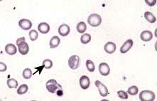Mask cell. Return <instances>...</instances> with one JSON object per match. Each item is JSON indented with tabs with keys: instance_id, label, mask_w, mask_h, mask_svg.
Here are the masks:
<instances>
[{
	"instance_id": "cell-1",
	"label": "cell",
	"mask_w": 157,
	"mask_h": 101,
	"mask_svg": "<svg viewBox=\"0 0 157 101\" xmlns=\"http://www.w3.org/2000/svg\"><path fill=\"white\" fill-rule=\"evenodd\" d=\"M46 88L48 92L51 93H56L58 96L61 97L63 95V91L62 88V86L58 84L57 81L54 79H51L48 81H47L46 84Z\"/></svg>"
},
{
	"instance_id": "cell-2",
	"label": "cell",
	"mask_w": 157,
	"mask_h": 101,
	"mask_svg": "<svg viewBox=\"0 0 157 101\" xmlns=\"http://www.w3.org/2000/svg\"><path fill=\"white\" fill-rule=\"evenodd\" d=\"M16 45L18 46V50L21 55H26L29 51L28 43L25 41L24 37H21L16 40Z\"/></svg>"
},
{
	"instance_id": "cell-3",
	"label": "cell",
	"mask_w": 157,
	"mask_h": 101,
	"mask_svg": "<svg viewBox=\"0 0 157 101\" xmlns=\"http://www.w3.org/2000/svg\"><path fill=\"white\" fill-rule=\"evenodd\" d=\"M87 22L92 27H97L102 23V18L99 14H92L89 16L87 19Z\"/></svg>"
},
{
	"instance_id": "cell-4",
	"label": "cell",
	"mask_w": 157,
	"mask_h": 101,
	"mask_svg": "<svg viewBox=\"0 0 157 101\" xmlns=\"http://www.w3.org/2000/svg\"><path fill=\"white\" fill-rule=\"evenodd\" d=\"M139 99L142 101H153L155 99V94L151 91H143L139 93Z\"/></svg>"
},
{
	"instance_id": "cell-5",
	"label": "cell",
	"mask_w": 157,
	"mask_h": 101,
	"mask_svg": "<svg viewBox=\"0 0 157 101\" xmlns=\"http://www.w3.org/2000/svg\"><path fill=\"white\" fill-rule=\"evenodd\" d=\"M80 57L77 56V55H73V56H70V58L68 59L67 63H68L69 67L71 69L76 70L79 67L80 65Z\"/></svg>"
},
{
	"instance_id": "cell-6",
	"label": "cell",
	"mask_w": 157,
	"mask_h": 101,
	"mask_svg": "<svg viewBox=\"0 0 157 101\" xmlns=\"http://www.w3.org/2000/svg\"><path fill=\"white\" fill-rule=\"evenodd\" d=\"M95 83L96 87L98 88V91H99L100 95L103 97L107 96V95H108L109 93H108V90H107V87H106L103 83H102L100 80H96Z\"/></svg>"
},
{
	"instance_id": "cell-7",
	"label": "cell",
	"mask_w": 157,
	"mask_h": 101,
	"mask_svg": "<svg viewBox=\"0 0 157 101\" xmlns=\"http://www.w3.org/2000/svg\"><path fill=\"white\" fill-rule=\"evenodd\" d=\"M19 26L20 27V28L22 29L23 30L27 31L29 30L32 27V23L30 20L23 19H21L19 21Z\"/></svg>"
},
{
	"instance_id": "cell-8",
	"label": "cell",
	"mask_w": 157,
	"mask_h": 101,
	"mask_svg": "<svg viewBox=\"0 0 157 101\" xmlns=\"http://www.w3.org/2000/svg\"><path fill=\"white\" fill-rule=\"evenodd\" d=\"M79 81H80V87H81L83 90H86L90 87V80L87 76H83L80 77Z\"/></svg>"
},
{
	"instance_id": "cell-9",
	"label": "cell",
	"mask_w": 157,
	"mask_h": 101,
	"mask_svg": "<svg viewBox=\"0 0 157 101\" xmlns=\"http://www.w3.org/2000/svg\"><path fill=\"white\" fill-rule=\"evenodd\" d=\"M99 71L102 76H108L109 74V72H110V69H109L108 64H107L106 63H100L99 66Z\"/></svg>"
},
{
	"instance_id": "cell-10",
	"label": "cell",
	"mask_w": 157,
	"mask_h": 101,
	"mask_svg": "<svg viewBox=\"0 0 157 101\" xmlns=\"http://www.w3.org/2000/svg\"><path fill=\"white\" fill-rule=\"evenodd\" d=\"M133 46V41L131 39H128L127 40L124 44L122 46L121 48H120V52L122 54H125V53L128 52V51L130 50V49Z\"/></svg>"
},
{
	"instance_id": "cell-11",
	"label": "cell",
	"mask_w": 157,
	"mask_h": 101,
	"mask_svg": "<svg viewBox=\"0 0 157 101\" xmlns=\"http://www.w3.org/2000/svg\"><path fill=\"white\" fill-rule=\"evenodd\" d=\"M70 27L68 25L63 24L61 25L58 28V34H59L62 36H66L70 34Z\"/></svg>"
},
{
	"instance_id": "cell-12",
	"label": "cell",
	"mask_w": 157,
	"mask_h": 101,
	"mask_svg": "<svg viewBox=\"0 0 157 101\" xmlns=\"http://www.w3.org/2000/svg\"><path fill=\"white\" fill-rule=\"evenodd\" d=\"M116 48L117 46H116L115 43H113V42L109 41V42H107V43H106L104 49H105V52H107V54H112L116 51Z\"/></svg>"
},
{
	"instance_id": "cell-13",
	"label": "cell",
	"mask_w": 157,
	"mask_h": 101,
	"mask_svg": "<svg viewBox=\"0 0 157 101\" xmlns=\"http://www.w3.org/2000/svg\"><path fill=\"white\" fill-rule=\"evenodd\" d=\"M38 29H39V32H41V34H48L49 31H50V26H49L48 24L45 22H41L38 26Z\"/></svg>"
},
{
	"instance_id": "cell-14",
	"label": "cell",
	"mask_w": 157,
	"mask_h": 101,
	"mask_svg": "<svg viewBox=\"0 0 157 101\" xmlns=\"http://www.w3.org/2000/svg\"><path fill=\"white\" fill-rule=\"evenodd\" d=\"M5 51L7 54L10 55V56H13V55L16 54V47L15 45L12 44V43H8L5 46Z\"/></svg>"
},
{
	"instance_id": "cell-15",
	"label": "cell",
	"mask_w": 157,
	"mask_h": 101,
	"mask_svg": "<svg viewBox=\"0 0 157 101\" xmlns=\"http://www.w3.org/2000/svg\"><path fill=\"white\" fill-rule=\"evenodd\" d=\"M140 38L144 41H149L152 39L153 34L149 31H144L142 32Z\"/></svg>"
},
{
	"instance_id": "cell-16",
	"label": "cell",
	"mask_w": 157,
	"mask_h": 101,
	"mask_svg": "<svg viewBox=\"0 0 157 101\" xmlns=\"http://www.w3.org/2000/svg\"><path fill=\"white\" fill-rule=\"evenodd\" d=\"M60 42H61V39L58 36H53V37L51 38L50 41V48L51 49H55V48L58 47L60 44Z\"/></svg>"
},
{
	"instance_id": "cell-17",
	"label": "cell",
	"mask_w": 157,
	"mask_h": 101,
	"mask_svg": "<svg viewBox=\"0 0 157 101\" xmlns=\"http://www.w3.org/2000/svg\"><path fill=\"white\" fill-rule=\"evenodd\" d=\"M144 17H145V19L150 23H154L156 22V16H155L152 13L149 12H146L144 13Z\"/></svg>"
},
{
	"instance_id": "cell-18",
	"label": "cell",
	"mask_w": 157,
	"mask_h": 101,
	"mask_svg": "<svg viewBox=\"0 0 157 101\" xmlns=\"http://www.w3.org/2000/svg\"><path fill=\"white\" fill-rule=\"evenodd\" d=\"M76 29H77L78 32H79L80 34H84L87 29L86 24L83 22V21H80V22H79L77 24Z\"/></svg>"
},
{
	"instance_id": "cell-19",
	"label": "cell",
	"mask_w": 157,
	"mask_h": 101,
	"mask_svg": "<svg viewBox=\"0 0 157 101\" xmlns=\"http://www.w3.org/2000/svg\"><path fill=\"white\" fill-rule=\"evenodd\" d=\"M7 83L10 88H16L18 86V82L14 78L8 79L7 81Z\"/></svg>"
},
{
	"instance_id": "cell-20",
	"label": "cell",
	"mask_w": 157,
	"mask_h": 101,
	"mask_svg": "<svg viewBox=\"0 0 157 101\" xmlns=\"http://www.w3.org/2000/svg\"><path fill=\"white\" fill-rule=\"evenodd\" d=\"M91 41V36L89 34H85L82 35L80 37V41L83 44H87Z\"/></svg>"
},
{
	"instance_id": "cell-21",
	"label": "cell",
	"mask_w": 157,
	"mask_h": 101,
	"mask_svg": "<svg viewBox=\"0 0 157 101\" xmlns=\"http://www.w3.org/2000/svg\"><path fill=\"white\" fill-rule=\"evenodd\" d=\"M28 90H29L28 86L26 85V84H23V85H21L19 88H18V90H17V93L19 95L25 94V93H26V92L28 91Z\"/></svg>"
},
{
	"instance_id": "cell-22",
	"label": "cell",
	"mask_w": 157,
	"mask_h": 101,
	"mask_svg": "<svg viewBox=\"0 0 157 101\" xmlns=\"http://www.w3.org/2000/svg\"><path fill=\"white\" fill-rule=\"evenodd\" d=\"M86 67L90 72H94L95 69L94 63L90 60H87L86 61Z\"/></svg>"
},
{
	"instance_id": "cell-23",
	"label": "cell",
	"mask_w": 157,
	"mask_h": 101,
	"mask_svg": "<svg viewBox=\"0 0 157 101\" xmlns=\"http://www.w3.org/2000/svg\"><path fill=\"white\" fill-rule=\"evenodd\" d=\"M32 76V71L30 69H26L23 70L22 73V76L25 79H30Z\"/></svg>"
},
{
	"instance_id": "cell-24",
	"label": "cell",
	"mask_w": 157,
	"mask_h": 101,
	"mask_svg": "<svg viewBox=\"0 0 157 101\" xmlns=\"http://www.w3.org/2000/svg\"><path fill=\"white\" fill-rule=\"evenodd\" d=\"M138 91H139L138 88L136 87V86H133L129 88L128 91H127V93H128L130 95H135L137 94Z\"/></svg>"
},
{
	"instance_id": "cell-25",
	"label": "cell",
	"mask_w": 157,
	"mask_h": 101,
	"mask_svg": "<svg viewBox=\"0 0 157 101\" xmlns=\"http://www.w3.org/2000/svg\"><path fill=\"white\" fill-rule=\"evenodd\" d=\"M38 37H39V34H38V32L36 30H32L29 32V38H30L31 41H36Z\"/></svg>"
},
{
	"instance_id": "cell-26",
	"label": "cell",
	"mask_w": 157,
	"mask_h": 101,
	"mask_svg": "<svg viewBox=\"0 0 157 101\" xmlns=\"http://www.w3.org/2000/svg\"><path fill=\"white\" fill-rule=\"evenodd\" d=\"M43 66L45 69H50L53 66V62L50 59H45L43 61Z\"/></svg>"
},
{
	"instance_id": "cell-27",
	"label": "cell",
	"mask_w": 157,
	"mask_h": 101,
	"mask_svg": "<svg viewBox=\"0 0 157 101\" xmlns=\"http://www.w3.org/2000/svg\"><path fill=\"white\" fill-rule=\"evenodd\" d=\"M117 95L118 96L122 99H125L126 100V99L128 98V95H127V93L124 91H119L117 92Z\"/></svg>"
},
{
	"instance_id": "cell-28",
	"label": "cell",
	"mask_w": 157,
	"mask_h": 101,
	"mask_svg": "<svg viewBox=\"0 0 157 101\" xmlns=\"http://www.w3.org/2000/svg\"><path fill=\"white\" fill-rule=\"evenodd\" d=\"M7 69V67L6 66V64L4 63L3 62H0V71L1 72H4L6 71Z\"/></svg>"
},
{
	"instance_id": "cell-29",
	"label": "cell",
	"mask_w": 157,
	"mask_h": 101,
	"mask_svg": "<svg viewBox=\"0 0 157 101\" xmlns=\"http://www.w3.org/2000/svg\"><path fill=\"white\" fill-rule=\"evenodd\" d=\"M145 2L147 3L149 6L153 7L156 4V0H145Z\"/></svg>"
}]
</instances>
